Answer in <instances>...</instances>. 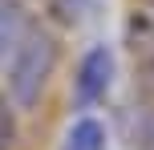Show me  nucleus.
<instances>
[{"instance_id": "nucleus-2", "label": "nucleus", "mask_w": 154, "mask_h": 150, "mask_svg": "<svg viewBox=\"0 0 154 150\" xmlns=\"http://www.w3.org/2000/svg\"><path fill=\"white\" fill-rule=\"evenodd\" d=\"M118 77V57L109 45H89L81 57H77V69H73V106L81 114L106 106L109 89H114Z\"/></svg>"}, {"instance_id": "nucleus-4", "label": "nucleus", "mask_w": 154, "mask_h": 150, "mask_svg": "<svg viewBox=\"0 0 154 150\" xmlns=\"http://www.w3.org/2000/svg\"><path fill=\"white\" fill-rule=\"evenodd\" d=\"M29 12H24L16 0H0V69H4V61L12 57V49L20 45V37L29 32Z\"/></svg>"}, {"instance_id": "nucleus-1", "label": "nucleus", "mask_w": 154, "mask_h": 150, "mask_svg": "<svg viewBox=\"0 0 154 150\" xmlns=\"http://www.w3.org/2000/svg\"><path fill=\"white\" fill-rule=\"evenodd\" d=\"M57 65H61V41L41 24H29L20 45L4 61V97L16 110H37Z\"/></svg>"}, {"instance_id": "nucleus-6", "label": "nucleus", "mask_w": 154, "mask_h": 150, "mask_svg": "<svg viewBox=\"0 0 154 150\" xmlns=\"http://www.w3.org/2000/svg\"><path fill=\"white\" fill-rule=\"evenodd\" d=\"M16 106L8 97H0V150H12L16 146Z\"/></svg>"}, {"instance_id": "nucleus-3", "label": "nucleus", "mask_w": 154, "mask_h": 150, "mask_svg": "<svg viewBox=\"0 0 154 150\" xmlns=\"http://www.w3.org/2000/svg\"><path fill=\"white\" fill-rule=\"evenodd\" d=\"M57 150H109V130L93 114H77L69 126H65Z\"/></svg>"}, {"instance_id": "nucleus-5", "label": "nucleus", "mask_w": 154, "mask_h": 150, "mask_svg": "<svg viewBox=\"0 0 154 150\" xmlns=\"http://www.w3.org/2000/svg\"><path fill=\"white\" fill-rule=\"evenodd\" d=\"M49 12L65 29H81V24L101 16V0H49Z\"/></svg>"}]
</instances>
